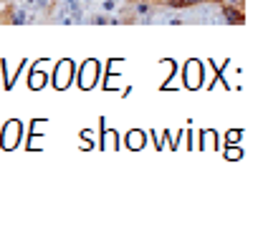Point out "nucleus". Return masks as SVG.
<instances>
[{"label": "nucleus", "mask_w": 258, "mask_h": 232, "mask_svg": "<svg viewBox=\"0 0 258 232\" xmlns=\"http://www.w3.org/2000/svg\"><path fill=\"white\" fill-rule=\"evenodd\" d=\"M76 81H79V88L81 91H91L96 83H99V76H101V63L96 58H86L81 63V68L76 71Z\"/></svg>", "instance_id": "nucleus-3"}, {"label": "nucleus", "mask_w": 258, "mask_h": 232, "mask_svg": "<svg viewBox=\"0 0 258 232\" xmlns=\"http://www.w3.org/2000/svg\"><path fill=\"white\" fill-rule=\"evenodd\" d=\"M101 11H104V13H114V11H116V0H104Z\"/></svg>", "instance_id": "nucleus-14"}, {"label": "nucleus", "mask_w": 258, "mask_h": 232, "mask_svg": "<svg viewBox=\"0 0 258 232\" xmlns=\"http://www.w3.org/2000/svg\"><path fill=\"white\" fill-rule=\"evenodd\" d=\"M91 23H94V26H106V23H111V18H109L106 13H99V16L91 18Z\"/></svg>", "instance_id": "nucleus-13"}, {"label": "nucleus", "mask_w": 258, "mask_h": 232, "mask_svg": "<svg viewBox=\"0 0 258 232\" xmlns=\"http://www.w3.org/2000/svg\"><path fill=\"white\" fill-rule=\"evenodd\" d=\"M203 81H205V63L198 61V58L185 61V66H182V83H185V88L198 91L203 86Z\"/></svg>", "instance_id": "nucleus-4"}, {"label": "nucleus", "mask_w": 258, "mask_h": 232, "mask_svg": "<svg viewBox=\"0 0 258 232\" xmlns=\"http://www.w3.org/2000/svg\"><path fill=\"white\" fill-rule=\"evenodd\" d=\"M41 61H43V58H41ZM41 61L33 63V68H31V73H28V88H31V91H41V88H46V83H48V73L41 68Z\"/></svg>", "instance_id": "nucleus-6"}, {"label": "nucleus", "mask_w": 258, "mask_h": 232, "mask_svg": "<svg viewBox=\"0 0 258 232\" xmlns=\"http://www.w3.org/2000/svg\"><path fill=\"white\" fill-rule=\"evenodd\" d=\"M79 137H81L79 147H81L84 152H89V149H94V147H96V142H94V137H96V134H94L91 129H81V134H79Z\"/></svg>", "instance_id": "nucleus-10"}, {"label": "nucleus", "mask_w": 258, "mask_h": 232, "mask_svg": "<svg viewBox=\"0 0 258 232\" xmlns=\"http://www.w3.org/2000/svg\"><path fill=\"white\" fill-rule=\"evenodd\" d=\"M23 122L21 119H8L3 124V129H0V149H6V152H13L21 147L23 142Z\"/></svg>", "instance_id": "nucleus-1"}, {"label": "nucleus", "mask_w": 258, "mask_h": 232, "mask_svg": "<svg viewBox=\"0 0 258 232\" xmlns=\"http://www.w3.org/2000/svg\"><path fill=\"white\" fill-rule=\"evenodd\" d=\"M33 3H36V0H28V6H33Z\"/></svg>", "instance_id": "nucleus-15"}, {"label": "nucleus", "mask_w": 258, "mask_h": 232, "mask_svg": "<svg viewBox=\"0 0 258 232\" xmlns=\"http://www.w3.org/2000/svg\"><path fill=\"white\" fill-rule=\"evenodd\" d=\"M220 13H223V21H225V23H230V26H243V23H245L243 8H238V6L220 3Z\"/></svg>", "instance_id": "nucleus-7"}, {"label": "nucleus", "mask_w": 258, "mask_h": 232, "mask_svg": "<svg viewBox=\"0 0 258 232\" xmlns=\"http://www.w3.org/2000/svg\"><path fill=\"white\" fill-rule=\"evenodd\" d=\"M240 157H243V149H238V147H235V149H225V159H230V162H238Z\"/></svg>", "instance_id": "nucleus-12"}, {"label": "nucleus", "mask_w": 258, "mask_h": 232, "mask_svg": "<svg viewBox=\"0 0 258 232\" xmlns=\"http://www.w3.org/2000/svg\"><path fill=\"white\" fill-rule=\"evenodd\" d=\"M101 152L104 149H121V137L111 129H104V116L99 119V144H96Z\"/></svg>", "instance_id": "nucleus-5"}, {"label": "nucleus", "mask_w": 258, "mask_h": 232, "mask_svg": "<svg viewBox=\"0 0 258 232\" xmlns=\"http://www.w3.org/2000/svg\"><path fill=\"white\" fill-rule=\"evenodd\" d=\"M240 137H243V132H240V129H233V132L225 134V144H238Z\"/></svg>", "instance_id": "nucleus-11"}, {"label": "nucleus", "mask_w": 258, "mask_h": 232, "mask_svg": "<svg viewBox=\"0 0 258 232\" xmlns=\"http://www.w3.org/2000/svg\"><path fill=\"white\" fill-rule=\"evenodd\" d=\"M48 76H51V83H53L56 91H66V88L71 86L74 76H76V63H74L71 58H61V61L56 63L53 73H48Z\"/></svg>", "instance_id": "nucleus-2"}, {"label": "nucleus", "mask_w": 258, "mask_h": 232, "mask_svg": "<svg viewBox=\"0 0 258 232\" xmlns=\"http://www.w3.org/2000/svg\"><path fill=\"white\" fill-rule=\"evenodd\" d=\"M145 144H147V132L132 129V132H129V134L124 137V147H126V149H132V152L145 149Z\"/></svg>", "instance_id": "nucleus-8"}, {"label": "nucleus", "mask_w": 258, "mask_h": 232, "mask_svg": "<svg viewBox=\"0 0 258 232\" xmlns=\"http://www.w3.org/2000/svg\"><path fill=\"white\" fill-rule=\"evenodd\" d=\"M200 3H215L220 6L223 0H162V8H172V11H182V8H195Z\"/></svg>", "instance_id": "nucleus-9"}]
</instances>
